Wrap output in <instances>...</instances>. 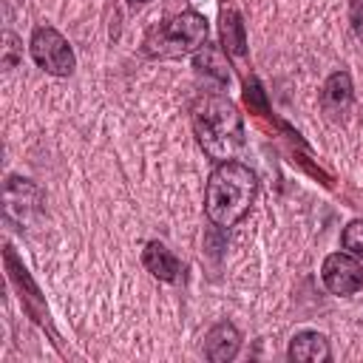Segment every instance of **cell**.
Returning <instances> with one entry per match:
<instances>
[{
    "instance_id": "6da1fadb",
    "label": "cell",
    "mask_w": 363,
    "mask_h": 363,
    "mask_svg": "<svg viewBox=\"0 0 363 363\" xmlns=\"http://www.w3.org/2000/svg\"><path fill=\"white\" fill-rule=\"evenodd\" d=\"M255 193H258V176L250 170V164L235 159L218 162L207 179L204 213L221 230L235 227L252 207Z\"/></svg>"
},
{
    "instance_id": "7a4b0ae2",
    "label": "cell",
    "mask_w": 363,
    "mask_h": 363,
    "mask_svg": "<svg viewBox=\"0 0 363 363\" xmlns=\"http://www.w3.org/2000/svg\"><path fill=\"white\" fill-rule=\"evenodd\" d=\"M193 130L199 147L213 162H227L244 145V119L233 99L221 94H204L193 105Z\"/></svg>"
},
{
    "instance_id": "3957f363",
    "label": "cell",
    "mask_w": 363,
    "mask_h": 363,
    "mask_svg": "<svg viewBox=\"0 0 363 363\" xmlns=\"http://www.w3.org/2000/svg\"><path fill=\"white\" fill-rule=\"evenodd\" d=\"M207 31L210 23L204 14L187 9L179 11L167 20H162L159 26H153L145 34L142 51L147 57H182V54H193L207 43Z\"/></svg>"
},
{
    "instance_id": "277c9868",
    "label": "cell",
    "mask_w": 363,
    "mask_h": 363,
    "mask_svg": "<svg viewBox=\"0 0 363 363\" xmlns=\"http://www.w3.org/2000/svg\"><path fill=\"white\" fill-rule=\"evenodd\" d=\"M31 60L51 77H71L77 68V57L68 45V40L54 26H37L28 40Z\"/></svg>"
},
{
    "instance_id": "5b68a950",
    "label": "cell",
    "mask_w": 363,
    "mask_h": 363,
    "mask_svg": "<svg viewBox=\"0 0 363 363\" xmlns=\"http://www.w3.org/2000/svg\"><path fill=\"white\" fill-rule=\"evenodd\" d=\"M320 278L332 295H354L363 286V264L352 252H332L323 258Z\"/></svg>"
},
{
    "instance_id": "8992f818",
    "label": "cell",
    "mask_w": 363,
    "mask_h": 363,
    "mask_svg": "<svg viewBox=\"0 0 363 363\" xmlns=\"http://www.w3.org/2000/svg\"><path fill=\"white\" fill-rule=\"evenodd\" d=\"M241 349V332L230 320H218L204 335V357L210 363H230Z\"/></svg>"
},
{
    "instance_id": "52a82bcc",
    "label": "cell",
    "mask_w": 363,
    "mask_h": 363,
    "mask_svg": "<svg viewBox=\"0 0 363 363\" xmlns=\"http://www.w3.org/2000/svg\"><path fill=\"white\" fill-rule=\"evenodd\" d=\"M286 357L295 363H326L332 357V349H329V340L323 332L303 329L289 340Z\"/></svg>"
},
{
    "instance_id": "ba28073f",
    "label": "cell",
    "mask_w": 363,
    "mask_h": 363,
    "mask_svg": "<svg viewBox=\"0 0 363 363\" xmlns=\"http://www.w3.org/2000/svg\"><path fill=\"white\" fill-rule=\"evenodd\" d=\"M142 264H145V269H147L153 278H159V281H164V284H173V281H179V275H182V261H179L162 241H147V244H145V250H142Z\"/></svg>"
},
{
    "instance_id": "9c48e42d",
    "label": "cell",
    "mask_w": 363,
    "mask_h": 363,
    "mask_svg": "<svg viewBox=\"0 0 363 363\" xmlns=\"http://www.w3.org/2000/svg\"><path fill=\"white\" fill-rule=\"evenodd\" d=\"M352 96H354V88H352V77L346 71H335L326 82H323V91H320V105L326 113L337 116L343 113L349 105H352Z\"/></svg>"
},
{
    "instance_id": "30bf717a",
    "label": "cell",
    "mask_w": 363,
    "mask_h": 363,
    "mask_svg": "<svg viewBox=\"0 0 363 363\" xmlns=\"http://www.w3.org/2000/svg\"><path fill=\"white\" fill-rule=\"evenodd\" d=\"M193 65H196L199 74L213 77L218 85H230V62H227V51H224V48L204 43V45L196 51Z\"/></svg>"
},
{
    "instance_id": "8fae6325",
    "label": "cell",
    "mask_w": 363,
    "mask_h": 363,
    "mask_svg": "<svg viewBox=\"0 0 363 363\" xmlns=\"http://www.w3.org/2000/svg\"><path fill=\"white\" fill-rule=\"evenodd\" d=\"M221 48L233 57H244L247 51V31H244V20L235 9H227L221 14Z\"/></svg>"
},
{
    "instance_id": "7c38bea8",
    "label": "cell",
    "mask_w": 363,
    "mask_h": 363,
    "mask_svg": "<svg viewBox=\"0 0 363 363\" xmlns=\"http://www.w3.org/2000/svg\"><path fill=\"white\" fill-rule=\"evenodd\" d=\"M340 244H343L346 252H352L357 261H363V218H354L343 227Z\"/></svg>"
},
{
    "instance_id": "4fadbf2b",
    "label": "cell",
    "mask_w": 363,
    "mask_h": 363,
    "mask_svg": "<svg viewBox=\"0 0 363 363\" xmlns=\"http://www.w3.org/2000/svg\"><path fill=\"white\" fill-rule=\"evenodd\" d=\"M244 99H247L250 111H258L261 116L269 113L267 99H264V88H261V82H258L255 77H247V79H244Z\"/></svg>"
},
{
    "instance_id": "5bb4252c",
    "label": "cell",
    "mask_w": 363,
    "mask_h": 363,
    "mask_svg": "<svg viewBox=\"0 0 363 363\" xmlns=\"http://www.w3.org/2000/svg\"><path fill=\"white\" fill-rule=\"evenodd\" d=\"M349 23H352L354 34L363 40V0H352L349 3Z\"/></svg>"
},
{
    "instance_id": "9a60e30c",
    "label": "cell",
    "mask_w": 363,
    "mask_h": 363,
    "mask_svg": "<svg viewBox=\"0 0 363 363\" xmlns=\"http://www.w3.org/2000/svg\"><path fill=\"white\" fill-rule=\"evenodd\" d=\"M17 45V37L11 34V31H6V54H3V68L9 71V68H14V62H17V57H14V48Z\"/></svg>"
},
{
    "instance_id": "2e32d148",
    "label": "cell",
    "mask_w": 363,
    "mask_h": 363,
    "mask_svg": "<svg viewBox=\"0 0 363 363\" xmlns=\"http://www.w3.org/2000/svg\"><path fill=\"white\" fill-rule=\"evenodd\" d=\"M130 6H136V3H150V0H128Z\"/></svg>"
}]
</instances>
